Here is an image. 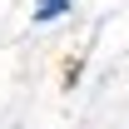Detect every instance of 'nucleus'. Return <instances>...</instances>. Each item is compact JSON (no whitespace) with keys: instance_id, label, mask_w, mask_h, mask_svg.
<instances>
[{"instance_id":"obj_1","label":"nucleus","mask_w":129,"mask_h":129,"mask_svg":"<svg viewBox=\"0 0 129 129\" xmlns=\"http://www.w3.org/2000/svg\"><path fill=\"white\" fill-rule=\"evenodd\" d=\"M75 10V0H35L30 5V25H55Z\"/></svg>"},{"instance_id":"obj_2","label":"nucleus","mask_w":129,"mask_h":129,"mask_svg":"<svg viewBox=\"0 0 129 129\" xmlns=\"http://www.w3.org/2000/svg\"><path fill=\"white\" fill-rule=\"evenodd\" d=\"M80 75H84V64L70 60V64H64V89H75V84H80Z\"/></svg>"}]
</instances>
